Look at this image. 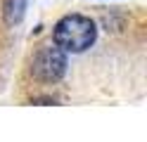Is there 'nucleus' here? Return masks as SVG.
<instances>
[{
  "label": "nucleus",
  "instance_id": "f257e3e1",
  "mask_svg": "<svg viewBox=\"0 0 147 142\" xmlns=\"http://www.w3.org/2000/svg\"><path fill=\"white\" fill-rule=\"evenodd\" d=\"M52 40L64 52H86L97 40V24L86 14H64L52 28Z\"/></svg>",
  "mask_w": 147,
  "mask_h": 142
},
{
  "label": "nucleus",
  "instance_id": "7ed1b4c3",
  "mask_svg": "<svg viewBox=\"0 0 147 142\" xmlns=\"http://www.w3.org/2000/svg\"><path fill=\"white\" fill-rule=\"evenodd\" d=\"M26 3L29 0H5L3 3V19L7 26H17L26 14Z\"/></svg>",
  "mask_w": 147,
  "mask_h": 142
},
{
  "label": "nucleus",
  "instance_id": "f03ea898",
  "mask_svg": "<svg viewBox=\"0 0 147 142\" xmlns=\"http://www.w3.org/2000/svg\"><path fill=\"white\" fill-rule=\"evenodd\" d=\"M67 55L57 43H45L31 57V76L38 83H59L67 73Z\"/></svg>",
  "mask_w": 147,
  "mask_h": 142
}]
</instances>
